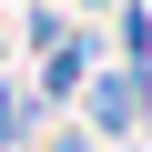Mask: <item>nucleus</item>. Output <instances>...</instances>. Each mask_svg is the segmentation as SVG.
<instances>
[{"mask_svg": "<svg viewBox=\"0 0 152 152\" xmlns=\"http://www.w3.org/2000/svg\"><path fill=\"white\" fill-rule=\"evenodd\" d=\"M31 132V112H20V91H0V142H20Z\"/></svg>", "mask_w": 152, "mask_h": 152, "instance_id": "f257e3e1", "label": "nucleus"}]
</instances>
